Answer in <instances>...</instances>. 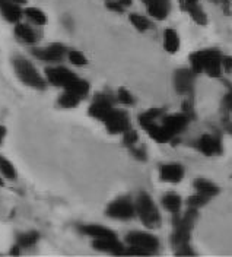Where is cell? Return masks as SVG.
Returning <instances> with one entry per match:
<instances>
[{
    "label": "cell",
    "instance_id": "obj_1",
    "mask_svg": "<svg viewBox=\"0 0 232 257\" xmlns=\"http://www.w3.org/2000/svg\"><path fill=\"white\" fill-rule=\"evenodd\" d=\"M199 219L197 209L187 208L182 213L172 216V232L169 237L171 247L175 256H194L196 251L191 248V232Z\"/></svg>",
    "mask_w": 232,
    "mask_h": 257
},
{
    "label": "cell",
    "instance_id": "obj_2",
    "mask_svg": "<svg viewBox=\"0 0 232 257\" xmlns=\"http://www.w3.org/2000/svg\"><path fill=\"white\" fill-rule=\"evenodd\" d=\"M222 57L223 54L217 48H203L193 51L188 57L190 67L200 75L204 73L212 79H220L223 73L222 67Z\"/></svg>",
    "mask_w": 232,
    "mask_h": 257
},
{
    "label": "cell",
    "instance_id": "obj_3",
    "mask_svg": "<svg viewBox=\"0 0 232 257\" xmlns=\"http://www.w3.org/2000/svg\"><path fill=\"white\" fill-rule=\"evenodd\" d=\"M124 241V256H153L159 250L158 237L148 231H130Z\"/></svg>",
    "mask_w": 232,
    "mask_h": 257
},
{
    "label": "cell",
    "instance_id": "obj_4",
    "mask_svg": "<svg viewBox=\"0 0 232 257\" xmlns=\"http://www.w3.org/2000/svg\"><path fill=\"white\" fill-rule=\"evenodd\" d=\"M134 208H136V216L140 219V222L148 229H155V228L161 226V224H162L161 212H159L158 206L155 205L149 193H139L134 199Z\"/></svg>",
    "mask_w": 232,
    "mask_h": 257
},
{
    "label": "cell",
    "instance_id": "obj_5",
    "mask_svg": "<svg viewBox=\"0 0 232 257\" xmlns=\"http://www.w3.org/2000/svg\"><path fill=\"white\" fill-rule=\"evenodd\" d=\"M14 66H15V72H17L18 78L22 80L25 85L35 88V89H44L46 88L44 78L40 75L37 67L28 59H25L22 56H18L14 60Z\"/></svg>",
    "mask_w": 232,
    "mask_h": 257
},
{
    "label": "cell",
    "instance_id": "obj_6",
    "mask_svg": "<svg viewBox=\"0 0 232 257\" xmlns=\"http://www.w3.org/2000/svg\"><path fill=\"white\" fill-rule=\"evenodd\" d=\"M105 215L111 219L117 221H130L136 216V208H134V200L129 196H121L113 200L107 209Z\"/></svg>",
    "mask_w": 232,
    "mask_h": 257
},
{
    "label": "cell",
    "instance_id": "obj_7",
    "mask_svg": "<svg viewBox=\"0 0 232 257\" xmlns=\"http://www.w3.org/2000/svg\"><path fill=\"white\" fill-rule=\"evenodd\" d=\"M197 73L191 67H180L174 72L172 83L177 94L182 96H193Z\"/></svg>",
    "mask_w": 232,
    "mask_h": 257
},
{
    "label": "cell",
    "instance_id": "obj_8",
    "mask_svg": "<svg viewBox=\"0 0 232 257\" xmlns=\"http://www.w3.org/2000/svg\"><path fill=\"white\" fill-rule=\"evenodd\" d=\"M116 101V95H113L111 92H108V91L100 92V94H97V95L94 96V101H92V104L89 105L88 114H89L92 118H95V120L104 121L105 117L113 111Z\"/></svg>",
    "mask_w": 232,
    "mask_h": 257
},
{
    "label": "cell",
    "instance_id": "obj_9",
    "mask_svg": "<svg viewBox=\"0 0 232 257\" xmlns=\"http://www.w3.org/2000/svg\"><path fill=\"white\" fill-rule=\"evenodd\" d=\"M194 149L204 157H219L223 154L222 136L219 133H204L194 141Z\"/></svg>",
    "mask_w": 232,
    "mask_h": 257
},
{
    "label": "cell",
    "instance_id": "obj_10",
    "mask_svg": "<svg viewBox=\"0 0 232 257\" xmlns=\"http://www.w3.org/2000/svg\"><path fill=\"white\" fill-rule=\"evenodd\" d=\"M161 126L165 128L168 136L171 138V141H175L184 130L188 127L190 124V118L184 114V112H166L162 117V120L159 121Z\"/></svg>",
    "mask_w": 232,
    "mask_h": 257
},
{
    "label": "cell",
    "instance_id": "obj_11",
    "mask_svg": "<svg viewBox=\"0 0 232 257\" xmlns=\"http://www.w3.org/2000/svg\"><path fill=\"white\" fill-rule=\"evenodd\" d=\"M102 123H104V126L110 135H123L127 128L132 127L129 114L124 110H120L116 107L105 117V120Z\"/></svg>",
    "mask_w": 232,
    "mask_h": 257
},
{
    "label": "cell",
    "instance_id": "obj_12",
    "mask_svg": "<svg viewBox=\"0 0 232 257\" xmlns=\"http://www.w3.org/2000/svg\"><path fill=\"white\" fill-rule=\"evenodd\" d=\"M46 78H47L49 83L65 89L78 76L70 69L63 67V66H57V67H47L46 69Z\"/></svg>",
    "mask_w": 232,
    "mask_h": 257
},
{
    "label": "cell",
    "instance_id": "obj_13",
    "mask_svg": "<svg viewBox=\"0 0 232 257\" xmlns=\"http://www.w3.org/2000/svg\"><path fill=\"white\" fill-rule=\"evenodd\" d=\"M34 56L47 63H59L67 56V48L62 43H53L44 48H35Z\"/></svg>",
    "mask_w": 232,
    "mask_h": 257
},
{
    "label": "cell",
    "instance_id": "obj_14",
    "mask_svg": "<svg viewBox=\"0 0 232 257\" xmlns=\"http://www.w3.org/2000/svg\"><path fill=\"white\" fill-rule=\"evenodd\" d=\"M185 176V168L180 162H165L159 165V180L168 184H178Z\"/></svg>",
    "mask_w": 232,
    "mask_h": 257
},
{
    "label": "cell",
    "instance_id": "obj_15",
    "mask_svg": "<svg viewBox=\"0 0 232 257\" xmlns=\"http://www.w3.org/2000/svg\"><path fill=\"white\" fill-rule=\"evenodd\" d=\"M148 15L155 21H165L171 12V0H140Z\"/></svg>",
    "mask_w": 232,
    "mask_h": 257
},
{
    "label": "cell",
    "instance_id": "obj_16",
    "mask_svg": "<svg viewBox=\"0 0 232 257\" xmlns=\"http://www.w3.org/2000/svg\"><path fill=\"white\" fill-rule=\"evenodd\" d=\"M79 231L82 232L83 235L91 237L92 240H102V238H114V237H117V234L113 229L98 224L81 225Z\"/></svg>",
    "mask_w": 232,
    "mask_h": 257
},
{
    "label": "cell",
    "instance_id": "obj_17",
    "mask_svg": "<svg viewBox=\"0 0 232 257\" xmlns=\"http://www.w3.org/2000/svg\"><path fill=\"white\" fill-rule=\"evenodd\" d=\"M0 14L2 16L11 22V24H18L22 18V9L21 5L14 2V0H0Z\"/></svg>",
    "mask_w": 232,
    "mask_h": 257
},
{
    "label": "cell",
    "instance_id": "obj_18",
    "mask_svg": "<svg viewBox=\"0 0 232 257\" xmlns=\"http://www.w3.org/2000/svg\"><path fill=\"white\" fill-rule=\"evenodd\" d=\"M92 247L95 250L105 251V253H111L117 256H123L124 254V245L123 242H120L117 237L114 238H102V240H94L92 241Z\"/></svg>",
    "mask_w": 232,
    "mask_h": 257
},
{
    "label": "cell",
    "instance_id": "obj_19",
    "mask_svg": "<svg viewBox=\"0 0 232 257\" xmlns=\"http://www.w3.org/2000/svg\"><path fill=\"white\" fill-rule=\"evenodd\" d=\"M193 189L196 190V193H200L203 196H207V197H215L220 193L219 186L215 184L213 181H210L209 178H203V177H197L194 178L193 181Z\"/></svg>",
    "mask_w": 232,
    "mask_h": 257
},
{
    "label": "cell",
    "instance_id": "obj_20",
    "mask_svg": "<svg viewBox=\"0 0 232 257\" xmlns=\"http://www.w3.org/2000/svg\"><path fill=\"white\" fill-rule=\"evenodd\" d=\"M161 206L165 209L166 212H169L172 216H174V215H178V213H181L182 197L178 193H165V194L161 197Z\"/></svg>",
    "mask_w": 232,
    "mask_h": 257
},
{
    "label": "cell",
    "instance_id": "obj_21",
    "mask_svg": "<svg viewBox=\"0 0 232 257\" xmlns=\"http://www.w3.org/2000/svg\"><path fill=\"white\" fill-rule=\"evenodd\" d=\"M166 110L164 107H152L149 110L143 111L142 114H139L137 117V121L140 124V127H145L148 124H153V123H158L162 120V117L166 114Z\"/></svg>",
    "mask_w": 232,
    "mask_h": 257
},
{
    "label": "cell",
    "instance_id": "obj_22",
    "mask_svg": "<svg viewBox=\"0 0 232 257\" xmlns=\"http://www.w3.org/2000/svg\"><path fill=\"white\" fill-rule=\"evenodd\" d=\"M180 47H181V40H180L178 32L172 28H166L164 31V48L166 53L175 54V53H178Z\"/></svg>",
    "mask_w": 232,
    "mask_h": 257
},
{
    "label": "cell",
    "instance_id": "obj_23",
    "mask_svg": "<svg viewBox=\"0 0 232 257\" xmlns=\"http://www.w3.org/2000/svg\"><path fill=\"white\" fill-rule=\"evenodd\" d=\"M15 35L21 41H24L27 44H34L38 40V35H37V32L34 31L33 27L28 25V24H22V22L15 24Z\"/></svg>",
    "mask_w": 232,
    "mask_h": 257
},
{
    "label": "cell",
    "instance_id": "obj_24",
    "mask_svg": "<svg viewBox=\"0 0 232 257\" xmlns=\"http://www.w3.org/2000/svg\"><path fill=\"white\" fill-rule=\"evenodd\" d=\"M185 14H188V16L197 24L200 27H206L207 25V15L203 11V8L200 6V3H193V5H187L181 8Z\"/></svg>",
    "mask_w": 232,
    "mask_h": 257
},
{
    "label": "cell",
    "instance_id": "obj_25",
    "mask_svg": "<svg viewBox=\"0 0 232 257\" xmlns=\"http://www.w3.org/2000/svg\"><path fill=\"white\" fill-rule=\"evenodd\" d=\"M220 80L225 86V94L220 101V111L223 114V117H229L232 112V82L228 79H222V78Z\"/></svg>",
    "mask_w": 232,
    "mask_h": 257
},
{
    "label": "cell",
    "instance_id": "obj_26",
    "mask_svg": "<svg viewBox=\"0 0 232 257\" xmlns=\"http://www.w3.org/2000/svg\"><path fill=\"white\" fill-rule=\"evenodd\" d=\"M129 21L133 25V28L139 32H146L152 28V22H150L149 18H146L145 15H140V14H130Z\"/></svg>",
    "mask_w": 232,
    "mask_h": 257
},
{
    "label": "cell",
    "instance_id": "obj_27",
    "mask_svg": "<svg viewBox=\"0 0 232 257\" xmlns=\"http://www.w3.org/2000/svg\"><path fill=\"white\" fill-rule=\"evenodd\" d=\"M24 14H25V16H27L31 22H33L34 25L43 27V25L47 24V15H46L41 9H38V8H27V9L24 11Z\"/></svg>",
    "mask_w": 232,
    "mask_h": 257
},
{
    "label": "cell",
    "instance_id": "obj_28",
    "mask_svg": "<svg viewBox=\"0 0 232 257\" xmlns=\"http://www.w3.org/2000/svg\"><path fill=\"white\" fill-rule=\"evenodd\" d=\"M209 202H210V197L203 196V194H200V193H194V194H191V196L187 197L185 206H187V208L197 209V210H200L203 206H206Z\"/></svg>",
    "mask_w": 232,
    "mask_h": 257
},
{
    "label": "cell",
    "instance_id": "obj_29",
    "mask_svg": "<svg viewBox=\"0 0 232 257\" xmlns=\"http://www.w3.org/2000/svg\"><path fill=\"white\" fill-rule=\"evenodd\" d=\"M116 98L118 104L126 105V107H132L136 104V98L127 88H118L116 92Z\"/></svg>",
    "mask_w": 232,
    "mask_h": 257
},
{
    "label": "cell",
    "instance_id": "obj_30",
    "mask_svg": "<svg viewBox=\"0 0 232 257\" xmlns=\"http://www.w3.org/2000/svg\"><path fill=\"white\" fill-rule=\"evenodd\" d=\"M81 102H82L81 98H78V96L70 94V92H67V91H65V92L60 95V98H59V105L63 107V108H75V107H78Z\"/></svg>",
    "mask_w": 232,
    "mask_h": 257
},
{
    "label": "cell",
    "instance_id": "obj_31",
    "mask_svg": "<svg viewBox=\"0 0 232 257\" xmlns=\"http://www.w3.org/2000/svg\"><path fill=\"white\" fill-rule=\"evenodd\" d=\"M40 238V234L37 231H28V232H24V234H19L18 237V244L24 248L27 247H33L34 244L38 241Z\"/></svg>",
    "mask_w": 232,
    "mask_h": 257
},
{
    "label": "cell",
    "instance_id": "obj_32",
    "mask_svg": "<svg viewBox=\"0 0 232 257\" xmlns=\"http://www.w3.org/2000/svg\"><path fill=\"white\" fill-rule=\"evenodd\" d=\"M0 173L5 178H9V180H14L17 177V170L15 167L12 165V162L5 158V157H0Z\"/></svg>",
    "mask_w": 232,
    "mask_h": 257
},
{
    "label": "cell",
    "instance_id": "obj_33",
    "mask_svg": "<svg viewBox=\"0 0 232 257\" xmlns=\"http://www.w3.org/2000/svg\"><path fill=\"white\" fill-rule=\"evenodd\" d=\"M181 112H184L190 118V121H193L196 118V108H194L193 96H185V99L182 101Z\"/></svg>",
    "mask_w": 232,
    "mask_h": 257
},
{
    "label": "cell",
    "instance_id": "obj_34",
    "mask_svg": "<svg viewBox=\"0 0 232 257\" xmlns=\"http://www.w3.org/2000/svg\"><path fill=\"white\" fill-rule=\"evenodd\" d=\"M121 136H123V145H124L127 149L134 146V145H137V142H139V133L132 127L127 128Z\"/></svg>",
    "mask_w": 232,
    "mask_h": 257
},
{
    "label": "cell",
    "instance_id": "obj_35",
    "mask_svg": "<svg viewBox=\"0 0 232 257\" xmlns=\"http://www.w3.org/2000/svg\"><path fill=\"white\" fill-rule=\"evenodd\" d=\"M67 59H69L70 63L75 64V66H85V64L88 63V59L85 57V54H83L82 51H79V50H70L67 53Z\"/></svg>",
    "mask_w": 232,
    "mask_h": 257
},
{
    "label": "cell",
    "instance_id": "obj_36",
    "mask_svg": "<svg viewBox=\"0 0 232 257\" xmlns=\"http://www.w3.org/2000/svg\"><path fill=\"white\" fill-rule=\"evenodd\" d=\"M129 151L133 155V158H136L140 162H145L148 160V151H146L145 145H134L132 148H129Z\"/></svg>",
    "mask_w": 232,
    "mask_h": 257
},
{
    "label": "cell",
    "instance_id": "obj_37",
    "mask_svg": "<svg viewBox=\"0 0 232 257\" xmlns=\"http://www.w3.org/2000/svg\"><path fill=\"white\" fill-rule=\"evenodd\" d=\"M209 2H210V3H213V5H216V6L222 11V14H223V15L231 16L232 14L231 0H209Z\"/></svg>",
    "mask_w": 232,
    "mask_h": 257
},
{
    "label": "cell",
    "instance_id": "obj_38",
    "mask_svg": "<svg viewBox=\"0 0 232 257\" xmlns=\"http://www.w3.org/2000/svg\"><path fill=\"white\" fill-rule=\"evenodd\" d=\"M105 6H107L108 11H111V12H114V14H123V12L126 11V8H124L118 0H107V2H105Z\"/></svg>",
    "mask_w": 232,
    "mask_h": 257
},
{
    "label": "cell",
    "instance_id": "obj_39",
    "mask_svg": "<svg viewBox=\"0 0 232 257\" xmlns=\"http://www.w3.org/2000/svg\"><path fill=\"white\" fill-rule=\"evenodd\" d=\"M222 67H223L225 73L232 75V56L223 54V57H222Z\"/></svg>",
    "mask_w": 232,
    "mask_h": 257
},
{
    "label": "cell",
    "instance_id": "obj_40",
    "mask_svg": "<svg viewBox=\"0 0 232 257\" xmlns=\"http://www.w3.org/2000/svg\"><path fill=\"white\" fill-rule=\"evenodd\" d=\"M222 127H223V130H225L229 136H232V120L229 117H223V120H222Z\"/></svg>",
    "mask_w": 232,
    "mask_h": 257
},
{
    "label": "cell",
    "instance_id": "obj_41",
    "mask_svg": "<svg viewBox=\"0 0 232 257\" xmlns=\"http://www.w3.org/2000/svg\"><path fill=\"white\" fill-rule=\"evenodd\" d=\"M180 2V6L184 8V6H187V5H193V3H199L200 0H178Z\"/></svg>",
    "mask_w": 232,
    "mask_h": 257
},
{
    "label": "cell",
    "instance_id": "obj_42",
    "mask_svg": "<svg viewBox=\"0 0 232 257\" xmlns=\"http://www.w3.org/2000/svg\"><path fill=\"white\" fill-rule=\"evenodd\" d=\"M5 136H6V127L0 126V145H2V142H3Z\"/></svg>",
    "mask_w": 232,
    "mask_h": 257
},
{
    "label": "cell",
    "instance_id": "obj_43",
    "mask_svg": "<svg viewBox=\"0 0 232 257\" xmlns=\"http://www.w3.org/2000/svg\"><path fill=\"white\" fill-rule=\"evenodd\" d=\"M124 8H129V6H132V3H133V0H118Z\"/></svg>",
    "mask_w": 232,
    "mask_h": 257
},
{
    "label": "cell",
    "instance_id": "obj_44",
    "mask_svg": "<svg viewBox=\"0 0 232 257\" xmlns=\"http://www.w3.org/2000/svg\"><path fill=\"white\" fill-rule=\"evenodd\" d=\"M14 2H17L19 5H25L27 3V0H14Z\"/></svg>",
    "mask_w": 232,
    "mask_h": 257
},
{
    "label": "cell",
    "instance_id": "obj_45",
    "mask_svg": "<svg viewBox=\"0 0 232 257\" xmlns=\"http://www.w3.org/2000/svg\"><path fill=\"white\" fill-rule=\"evenodd\" d=\"M231 2H232V0H231Z\"/></svg>",
    "mask_w": 232,
    "mask_h": 257
}]
</instances>
